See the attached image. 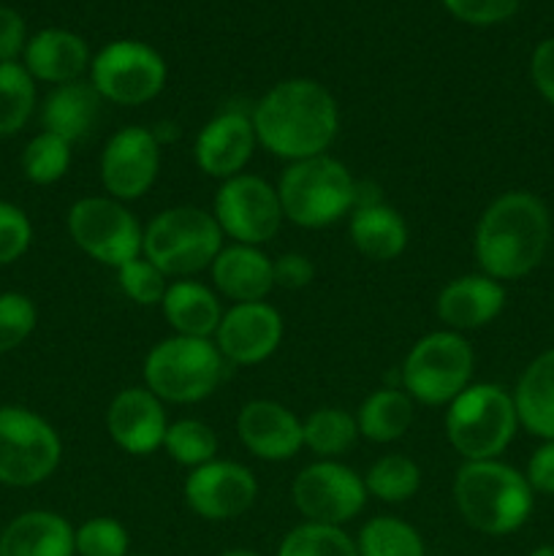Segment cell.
Returning a JSON list of instances; mask_svg holds the SVG:
<instances>
[{
    "instance_id": "obj_1",
    "label": "cell",
    "mask_w": 554,
    "mask_h": 556,
    "mask_svg": "<svg viewBox=\"0 0 554 556\" xmlns=\"http://www.w3.org/2000/svg\"><path fill=\"white\" fill-rule=\"evenodd\" d=\"M255 139L288 163L326 155L340 130L335 96L315 79H286L259 98L250 112Z\"/></svg>"
},
{
    "instance_id": "obj_2",
    "label": "cell",
    "mask_w": 554,
    "mask_h": 556,
    "mask_svg": "<svg viewBox=\"0 0 554 556\" xmlns=\"http://www.w3.org/2000/svg\"><path fill=\"white\" fill-rule=\"evenodd\" d=\"M552 242V215L536 193L508 190L481 212L473 233V253L483 275L521 280L541 266Z\"/></svg>"
},
{
    "instance_id": "obj_3",
    "label": "cell",
    "mask_w": 554,
    "mask_h": 556,
    "mask_svg": "<svg viewBox=\"0 0 554 556\" xmlns=\"http://www.w3.org/2000/svg\"><path fill=\"white\" fill-rule=\"evenodd\" d=\"M454 503L467 527L503 538L521 530L536 508L525 472L500 459L465 462L454 478Z\"/></svg>"
},
{
    "instance_id": "obj_4",
    "label": "cell",
    "mask_w": 554,
    "mask_h": 556,
    "mask_svg": "<svg viewBox=\"0 0 554 556\" xmlns=\"http://www.w3.org/2000/svg\"><path fill=\"white\" fill-rule=\"evenodd\" d=\"M286 220L302 228H326L356 206V179L337 157L326 155L288 163L277 182Z\"/></svg>"
},
{
    "instance_id": "obj_5",
    "label": "cell",
    "mask_w": 554,
    "mask_h": 556,
    "mask_svg": "<svg viewBox=\"0 0 554 556\" xmlns=\"http://www.w3.org/2000/svg\"><path fill=\"white\" fill-rule=\"evenodd\" d=\"M226 372V358L215 340L172 334L147 353L144 386L163 405H193L215 394Z\"/></svg>"
},
{
    "instance_id": "obj_6",
    "label": "cell",
    "mask_w": 554,
    "mask_h": 556,
    "mask_svg": "<svg viewBox=\"0 0 554 556\" xmlns=\"http://www.w3.org/2000/svg\"><path fill=\"white\" fill-rule=\"evenodd\" d=\"M223 248V231L215 215L201 206H168L144 226L141 255L150 258L166 277L188 280L210 269Z\"/></svg>"
},
{
    "instance_id": "obj_7",
    "label": "cell",
    "mask_w": 554,
    "mask_h": 556,
    "mask_svg": "<svg viewBox=\"0 0 554 556\" xmlns=\"http://www.w3.org/2000/svg\"><path fill=\"white\" fill-rule=\"evenodd\" d=\"M516 427L514 396L498 383H470L445 410V438L465 462L498 459Z\"/></svg>"
},
{
    "instance_id": "obj_8",
    "label": "cell",
    "mask_w": 554,
    "mask_h": 556,
    "mask_svg": "<svg viewBox=\"0 0 554 556\" xmlns=\"http://www.w3.org/2000/svg\"><path fill=\"white\" fill-rule=\"evenodd\" d=\"M476 353L465 334L438 329L424 334L407 351L400 367V389L413 402L449 407L473 383Z\"/></svg>"
},
{
    "instance_id": "obj_9",
    "label": "cell",
    "mask_w": 554,
    "mask_h": 556,
    "mask_svg": "<svg viewBox=\"0 0 554 556\" xmlns=\"http://www.w3.org/2000/svg\"><path fill=\"white\" fill-rule=\"evenodd\" d=\"M63 459L58 429L20 405L0 407V483L30 489L49 481Z\"/></svg>"
},
{
    "instance_id": "obj_10",
    "label": "cell",
    "mask_w": 554,
    "mask_h": 556,
    "mask_svg": "<svg viewBox=\"0 0 554 556\" xmlns=\"http://www.w3.org/2000/svg\"><path fill=\"white\" fill-rule=\"evenodd\" d=\"M68 233L81 253L112 269L139 258L144 242V226L112 195L74 201L68 210Z\"/></svg>"
},
{
    "instance_id": "obj_11",
    "label": "cell",
    "mask_w": 554,
    "mask_h": 556,
    "mask_svg": "<svg viewBox=\"0 0 554 556\" xmlns=\"http://www.w3.org/2000/svg\"><path fill=\"white\" fill-rule=\"evenodd\" d=\"M168 68L150 43L112 41L92 58L90 85L98 96L117 106H141L161 96Z\"/></svg>"
},
{
    "instance_id": "obj_12",
    "label": "cell",
    "mask_w": 554,
    "mask_h": 556,
    "mask_svg": "<svg viewBox=\"0 0 554 556\" xmlns=\"http://www.w3.org/2000/svg\"><path fill=\"white\" fill-rule=\"evenodd\" d=\"M212 215L223 237H231L237 244H253V248H261L272 237H277L286 220L277 188L255 174H237L231 179H223L215 193Z\"/></svg>"
},
{
    "instance_id": "obj_13",
    "label": "cell",
    "mask_w": 554,
    "mask_h": 556,
    "mask_svg": "<svg viewBox=\"0 0 554 556\" xmlns=\"http://www.w3.org/2000/svg\"><path fill=\"white\" fill-rule=\"evenodd\" d=\"M367 497L364 478L340 459L313 462L291 483L293 508L313 525H348L362 514Z\"/></svg>"
},
{
    "instance_id": "obj_14",
    "label": "cell",
    "mask_w": 554,
    "mask_h": 556,
    "mask_svg": "<svg viewBox=\"0 0 554 556\" xmlns=\"http://www.w3.org/2000/svg\"><path fill=\"white\" fill-rule=\"evenodd\" d=\"M161 172V139L144 125H125L109 136L101 152V185L112 199L128 201L141 199L155 185Z\"/></svg>"
},
{
    "instance_id": "obj_15",
    "label": "cell",
    "mask_w": 554,
    "mask_h": 556,
    "mask_svg": "<svg viewBox=\"0 0 554 556\" xmlns=\"http://www.w3.org/2000/svg\"><path fill=\"white\" fill-rule=\"evenodd\" d=\"M185 503L206 521H231L253 508L259 481L244 465L231 459H212L190 470L185 478Z\"/></svg>"
},
{
    "instance_id": "obj_16",
    "label": "cell",
    "mask_w": 554,
    "mask_h": 556,
    "mask_svg": "<svg viewBox=\"0 0 554 556\" xmlns=\"http://www.w3.org/2000/svg\"><path fill=\"white\" fill-rule=\"evenodd\" d=\"M282 331V315L269 302L231 304L223 309L215 345L226 362L237 367H255L280 348Z\"/></svg>"
},
{
    "instance_id": "obj_17",
    "label": "cell",
    "mask_w": 554,
    "mask_h": 556,
    "mask_svg": "<svg viewBox=\"0 0 554 556\" xmlns=\"http://www.w3.org/2000/svg\"><path fill=\"white\" fill-rule=\"evenodd\" d=\"M168 416L163 402L147 386H130L114 394L106 410V432L119 451L150 456L163 448Z\"/></svg>"
},
{
    "instance_id": "obj_18",
    "label": "cell",
    "mask_w": 554,
    "mask_h": 556,
    "mask_svg": "<svg viewBox=\"0 0 554 556\" xmlns=\"http://www.w3.org/2000/svg\"><path fill=\"white\" fill-rule=\"evenodd\" d=\"M255 128L250 112L242 109H226L217 112L215 117L206 119L204 128L199 130L193 144L196 166L212 179H231L244 172V166L253 157Z\"/></svg>"
},
{
    "instance_id": "obj_19",
    "label": "cell",
    "mask_w": 554,
    "mask_h": 556,
    "mask_svg": "<svg viewBox=\"0 0 554 556\" xmlns=\"http://www.w3.org/2000/svg\"><path fill=\"white\" fill-rule=\"evenodd\" d=\"M237 434L261 462H288L304 448L302 421L275 400H250L237 416Z\"/></svg>"
},
{
    "instance_id": "obj_20",
    "label": "cell",
    "mask_w": 554,
    "mask_h": 556,
    "mask_svg": "<svg viewBox=\"0 0 554 556\" xmlns=\"http://www.w3.org/2000/svg\"><path fill=\"white\" fill-rule=\"evenodd\" d=\"M503 282L483 275V271L451 280L449 286H443V291L438 293V302H435L440 324L449 331H456V334L483 329L503 313Z\"/></svg>"
},
{
    "instance_id": "obj_21",
    "label": "cell",
    "mask_w": 554,
    "mask_h": 556,
    "mask_svg": "<svg viewBox=\"0 0 554 556\" xmlns=\"http://www.w3.org/2000/svg\"><path fill=\"white\" fill-rule=\"evenodd\" d=\"M210 271L217 293L234 304L266 302L275 291V261L253 244H223Z\"/></svg>"
},
{
    "instance_id": "obj_22",
    "label": "cell",
    "mask_w": 554,
    "mask_h": 556,
    "mask_svg": "<svg viewBox=\"0 0 554 556\" xmlns=\"http://www.w3.org/2000/svg\"><path fill=\"white\" fill-rule=\"evenodd\" d=\"M22 58H25L22 65H25L33 79L47 81V85L54 87L79 81L87 65L92 63L85 38L71 30H60V27H47V30L36 33L27 41Z\"/></svg>"
},
{
    "instance_id": "obj_23",
    "label": "cell",
    "mask_w": 554,
    "mask_h": 556,
    "mask_svg": "<svg viewBox=\"0 0 554 556\" xmlns=\"http://www.w3.org/2000/svg\"><path fill=\"white\" fill-rule=\"evenodd\" d=\"M0 556H76L74 527L54 510H27L0 532Z\"/></svg>"
},
{
    "instance_id": "obj_24",
    "label": "cell",
    "mask_w": 554,
    "mask_h": 556,
    "mask_svg": "<svg viewBox=\"0 0 554 556\" xmlns=\"http://www.w3.org/2000/svg\"><path fill=\"white\" fill-rule=\"evenodd\" d=\"M161 313L174 334L199 337V340H215L221 326L223 307L217 293L199 280H174L161 302Z\"/></svg>"
},
{
    "instance_id": "obj_25",
    "label": "cell",
    "mask_w": 554,
    "mask_h": 556,
    "mask_svg": "<svg viewBox=\"0 0 554 556\" xmlns=\"http://www.w3.org/2000/svg\"><path fill=\"white\" fill-rule=\"evenodd\" d=\"M348 233H351L353 248L375 264L400 258L407 248V239H411L405 217L383 201L356 206L348 215Z\"/></svg>"
},
{
    "instance_id": "obj_26",
    "label": "cell",
    "mask_w": 554,
    "mask_h": 556,
    "mask_svg": "<svg viewBox=\"0 0 554 556\" xmlns=\"http://www.w3.org/2000/svg\"><path fill=\"white\" fill-rule=\"evenodd\" d=\"M101 101L96 87L87 81H68V85H58L41 106V123L43 130L60 136L68 144L87 139L90 130L96 128L98 112H101Z\"/></svg>"
},
{
    "instance_id": "obj_27",
    "label": "cell",
    "mask_w": 554,
    "mask_h": 556,
    "mask_svg": "<svg viewBox=\"0 0 554 556\" xmlns=\"http://www.w3.org/2000/svg\"><path fill=\"white\" fill-rule=\"evenodd\" d=\"M511 396L519 427L541 440H554V348L527 364Z\"/></svg>"
},
{
    "instance_id": "obj_28",
    "label": "cell",
    "mask_w": 554,
    "mask_h": 556,
    "mask_svg": "<svg viewBox=\"0 0 554 556\" xmlns=\"http://www.w3.org/2000/svg\"><path fill=\"white\" fill-rule=\"evenodd\" d=\"M413 424V400L400 389V386H386V389L373 391L364 396L356 410L358 438L369 443H394L405 438Z\"/></svg>"
},
{
    "instance_id": "obj_29",
    "label": "cell",
    "mask_w": 554,
    "mask_h": 556,
    "mask_svg": "<svg viewBox=\"0 0 554 556\" xmlns=\"http://www.w3.org/2000/svg\"><path fill=\"white\" fill-rule=\"evenodd\" d=\"M356 438V416L340 407H320L302 421L304 448L313 451L318 459H337L353 448Z\"/></svg>"
},
{
    "instance_id": "obj_30",
    "label": "cell",
    "mask_w": 554,
    "mask_h": 556,
    "mask_svg": "<svg viewBox=\"0 0 554 556\" xmlns=\"http://www.w3.org/2000/svg\"><path fill=\"white\" fill-rule=\"evenodd\" d=\"M362 478L369 497L389 505L407 503L421 489V470H418V465L411 456L402 454L380 456V459H375L369 465V470Z\"/></svg>"
},
{
    "instance_id": "obj_31",
    "label": "cell",
    "mask_w": 554,
    "mask_h": 556,
    "mask_svg": "<svg viewBox=\"0 0 554 556\" xmlns=\"http://www.w3.org/2000/svg\"><path fill=\"white\" fill-rule=\"evenodd\" d=\"M358 556H427L418 530L396 516H375L358 530Z\"/></svg>"
},
{
    "instance_id": "obj_32",
    "label": "cell",
    "mask_w": 554,
    "mask_h": 556,
    "mask_svg": "<svg viewBox=\"0 0 554 556\" xmlns=\"http://www.w3.org/2000/svg\"><path fill=\"white\" fill-rule=\"evenodd\" d=\"M36 112V79L22 63H0V139L16 136Z\"/></svg>"
},
{
    "instance_id": "obj_33",
    "label": "cell",
    "mask_w": 554,
    "mask_h": 556,
    "mask_svg": "<svg viewBox=\"0 0 554 556\" xmlns=\"http://www.w3.org/2000/svg\"><path fill=\"white\" fill-rule=\"evenodd\" d=\"M163 451L177 465L196 470V467L217 459V434L210 424L199 421V418H179V421L168 424Z\"/></svg>"
},
{
    "instance_id": "obj_34",
    "label": "cell",
    "mask_w": 554,
    "mask_h": 556,
    "mask_svg": "<svg viewBox=\"0 0 554 556\" xmlns=\"http://www.w3.org/2000/svg\"><path fill=\"white\" fill-rule=\"evenodd\" d=\"M277 556H358V548L342 527L304 521L282 538Z\"/></svg>"
},
{
    "instance_id": "obj_35",
    "label": "cell",
    "mask_w": 554,
    "mask_h": 556,
    "mask_svg": "<svg viewBox=\"0 0 554 556\" xmlns=\"http://www.w3.org/2000/svg\"><path fill=\"white\" fill-rule=\"evenodd\" d=\"M71 147L60 136L41 130L27 141L22 150V174L30 179L33 185H54L68 174L71 168Z\"/></svg>"
},
{
    "instance_id": "obj_36",
    "label": "cell",
    "mask_w": 554,
    "mask_h": 556,
    "mask_svg": "<svg viewBox=\"0 0 554 556\" xmlns=\"http://www.w3.org/2000/svg\"><path fill=\"white\" fill-rule=\"evenodd\" d=\"M117 271L119 291L139 307H161L163 296L168 291V277L152 264L150 258L139 255V258L123 264Z\"/></svg>"
},
{
    "instance_id": "obj_37",
    "label": "cell",
    "mask_w": 554,
    "mask_h": 556,
    "mask_svg": "<svg viewBox=\"0 0 554 556\" xmlns=\"http://www.w3.org/2000/svg\"><path fill=\"white\" fill-rule=\"evenodd\" d=\"M76 556H128L130 535L112 516H96L74 530Z\"/></svg>"
},
{
    "instance_id": "obj_38",
    "label": "cell",
    "mask_w": 554,
    "mask_h": 556,
    "mask_svg": "<svg viewBox=\"0 0 554 556\" xmlns=\"http://www.w3.org/2000/svg\"><path fill=\"white\" fill-rule=\"evenodd\" d=\"M38 309L30 296L20 291L0 293V356L16 351L36 331Z\"/></svg>"
},
{
    "instance_id": "obj_39",
    "label": "cell",
    "mask_w": 554,
    "mask_h": 556,
    "mask_svg": "<svg viewBox=\"0 0 554 556\" xmlns=\"http://www.w3.org/2000/svg\"><path fill=\"white\" fill-rule=\"evenodd\" d=\"M33 223L11 201H0V266H9L20 261L30 250Z\"/></svg>"
},
{
    "instance_id": "obj_40",
    "label": "cell",
    "mask_w": 554,
    "mask_h": 556,
    "mask_svg": "<svg viewBox=\"0 0 554 556\" xmlns=\"http://www.w3.org/2000/svg\"><path fill=\"white\" fill-rule=\"evenodd\" d=\"M521 0H443L445 9L467 25H498L511 20Z\"/></svg>"
},
{
    "instance_id": "obj_41",
    "label": "cell",
    "mask_w": 554,
    "mask_h": 556,
    "mask_svg": "<svg viewBox=\"0 0 554 556\" xmlns=\"http://www.w3.org/2000/svg\"><path fill=\"white\" fill-rule=\"evenodd\" d=\"M315 280V264L304 253H282L275 258V288L302 291Z\"/></svg>"
},
{
    "instance_id": "obj_42",
    "label": "cell",
    "mask_w": 554,
    "mask_h": 556,
    "mask_svg": "<svg viewBox=\"0 0 554 556\" xmlns=\"http://www.w3.org/2000/svg\"><path fill=\"white\" fill-rule=\"evenodd\" d=\"M25 47V20L9 5H0V63H16Z\"/></svg>"
},
{
    "instance_id": "obj_43",
    "label": "cell",
    "mask_w": 554,
    "mask_h": 556,
    "mask_svg": "<svg viewBox=\"0 0 554 556\" xmlns=\"http://www.w3.org/2000/svg\"><path fill=\"white\" fill-rule=\"evenodd\" d=\"M525 478L536 494H554V440H543V445L532 451Z\"/></svg>"
},
{
    "instance_id": "obj_44",
    "label": "cell",
    "mask_w": 554,
    "mask_h": 556,
    "mask_svg": "<svg viewBox=\"0 0 554 556\" xmlns=\"http://www.w3.org/2000/svg\"><path fill=\"white\" fill-rule=\"evenodd\" d=\"M530 76L543 101L554 106V38H546L536 47L530 60Z\"/></svg>"
},
{
    "instance_id": "obj_45",
    "label": "cell",
    "mask_w": 554,
    "mask_h": 556,
    "mask_svg": "<svg viewBox=\"0 0 554 556\" xmlns=\"http://www.w3.org/2000/svg\"><path fill=\"white\" fill-rule=\"evenodd\" d=\"M217 556H261V554L250 552V548H231V552H223V554H217Z\"/></svg>"
},
{
    "instance_id": "obj_46",
    "label": "cell",
    "mask_w": 554,
    "mask_h": 556,
    "mask_svg": "<svg viewBox=\"0 0 554 556\" xmlns=\"http://www.w3.org/2000/svg\"><path fill=\"white\" fill-rule=\"evenodd\" d=\"M530 556H554V546H538V548H532Z\"/></svg>"
}]
</instances>
